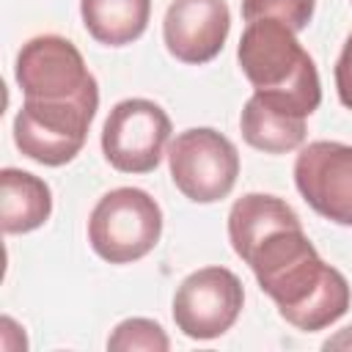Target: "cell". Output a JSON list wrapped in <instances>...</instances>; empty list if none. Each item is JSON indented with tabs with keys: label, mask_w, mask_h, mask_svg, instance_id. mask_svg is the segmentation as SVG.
I'll return each instance as SVG.
<instances>
[{
	"label": "cell",
	"mask_w": 352,
	"mask_h": 352,
	"mask_svg": "<svg viewBox=\"0 0 352 352\" xmlns=\"http://www.w3.org/2000/svg\"><path fill=\"white\" fill-rule=\"evenodd\" d=\"M242 261L253 270L261 292L272 297L278 314L297 330H324L349 311L346 278L322 261L302 223L267 231Z\"/></svg>",
	"instance_id": "cell-1"
},
{
	"label": "cell",
	"mask_w": 352,
	"mask_h": 352,
	"mask_svg": "<svg viewBox=\"0 0 352 352\" xmlns=\"http://www.w3.org/2000/svg\"><path fill=\"white\" fill-rule=\"evenodd\" d=\"M239 66L253 94L267 104L308 118L322 102V82L314 58L302 50L294 30L278 19L248 22L236 47Z\"/></svg>",
	"instance_id": "cell-2"
},
{
	"label": "cell",
	"mask_w": 352,
	"mask_h": 352,
	"mask_svg": "<svg viewBox=\"0 0 352 352\" xmlns=\"http://www.w3.org/2000/svg\"><path fill=\"white\" fill-rule=\"evenodd\" d=\"M99 91L77 99H25L14 118V143L33 162L58 168L72 162L88 138Z\"/></svg>",
	"instance_id": "cell-3"
},
{
	"label": "cell",
	"mask_w": 352,
	"mask_h": 352,
	"mask_svg": "<svg viewBox=\"0 0 352 352\" xmlns=\"http://www.w3.org/2000/svg\"><path fill=\"white\" fill-rule=\"evenodd\" d=\"M162 234L160 204L138 187L104 192L88 217V242L110 264H132L148 256Z\"/></svg>",
	"instance_id": "cell-4"
},
{
	"label": "cell",
	"mask_w": 352,
	"mask_h": 352,
	"mask_svg": "<svg viewBox=\"0 0 352 352\" xmlns=\"http://www.w3.org/2000/svg\"><path fill=\"white\" fill-rule=\"evenodd\" d=\"M168 168L176 190L195 204L223 201L239 176L236 146L212 126L179 132L168 146Z\"/></svg>",
	"instance_id": "cell-5"
},
{
	"label": "cell",
	"mask_w": 352,
	"mask_h": 352,
	"mask_svg": "<svg viewBox=\"0 0 352 352\" xmlns=\"http://www.w3.org/2000/svg\"><path fill=\"white\" fill-rule=\"evenodd\" d=\"M170 118L151 99L118 102L102 126L104 160L121 173H151L168 146Z\"/></svg>",
	"instance_id": "cell-6"
},
{
	"label": "cell",
	"mask_w": 352,
	"mask_h": 352,
	"mask_svg": "<svg viewBox=\"0 0 352 352\" xmlns=\"http://www.w3.org/2000/svg\"><path fill=\"white\" fill-rule=\"evenodd\" d=\"M245 302L242 280L226 267H201L190 272L173 294V322L195 341L223 336L239 319Z\"/></svg>",
	"instance_id": "cell-7"
},
{
	"label": "cell",
	"mask_w": 352,
	"mask_h": 352,
	"mask_svg": "<svg viewBox=\"0 0 352 352\" xmlns=\"http://www.w3.org/2000/svg\"><path fill=\"white\" fill-rule=\"evenodd\" d=\"M16 82L25 99H77L96 94L99 85L88 72L80 50L55 33L36 36L16 55Z\"/></svg>",
	"instance_id": "cell-8"
},
{
	"label": "cell",
	"mask_w": 352,
	"mask_h": 352,
	"mask_svg": "<svg viewBox=\"0 0 352 352\" xmlns=\"http://www.w3.org/2000/svg\"><path fill=\"white\" fill-rule=\"evenodd\" d=\"M294 184L322 217L352 226V146L314 140L294 160Z\"/></svg>",
	"instance_id": "cell-9"
},
{
	"label": "cell",
	"mask_w": 352,
	"mask_h": 352,
	"mask_svg": "<svg viewBox=\"0 0 352 352\" xmlns=\"http://www.w3.org/2000/svg\"><path fill=\"white\" fill-rule=\"evenodd\" d=\"M231 30V11L226 0H173L162 19V38L168 52L201 66L220 55Z\"/></svg>",
	"instance_id": "cell-10"
},
{
	"label": "cell",
	"mask_w": 352,
	"mask_h": 352,
	"mask_svg": "<svg viewBox=\"0 0 352 352\" xmlns=\"http://www.w3.org/2000/svg\"><path fill=\"white\" fill-rule=\"evenodd\" d=\"M52 212V192L44 179L19 168L0 170V220L6 234L41 228Z\"/></svg>",
	"instance_id": "cell-11"
},
{
	"label": "cell",
	"mask_w": 352,
	"mask_h": 352,
	"mask_svg": "<svg viewBox=\"0 0 352 352\" xmlns=\"http://www.w3.org/2000/svg\"><path fill=\"white\" fill-rule=\"evenodd\" d=\"M292 223H300V217L283 198L267 192H248L236 198L228 212V239L234 253L242 258L267 231Z\"/></svg>",
	"instance_id": "cell-12"
},
{
	"label": "cell",
	"mask_w": 352,
	"mask_h": 352,
	"mask_svg": "<svg viewBox=\"0 0 352 352\" xmlns=\"http://www.w3.org/2000/svg\"><path fill=\"white\" fill-rule=\"evenodd\" d=\"M239 129L248 146L267 151V154H286L302 146L305 140V118L289 116L256 94L245 102L242 116H239Z\"/></svg>",
	"instance_id": "cell-13"
},
{
	"label": "cell",
	"mask_w": 352,
	"mask_h": 352,
	"mask_svg": "<svg viewBox=\"0 0 352 352\" xmlns=\"http://www.w3.org/2000/svg\"><path fill=\"white\" fill-rule=\"evenodd\" d=\"M85 30L107 47H124L143 36L151 0H80Z\"/></svg>",
	"instance_id": "cell-14"
},
{
	"label": "cell",
	"mask_w": 352,
	"mask_h": 352,
	"mask_svg": "<svg viewBox=\"0 0 352 352\" xmlns=\"http://www.w3.org/2000/svg\"><path fill=\"white\" fill-rule=\"evenodd\" d=\"M316 0H242V16L245 22L256 19H278L294 33L305 30L314 16Z\"/></svg>",
	"instance_id": "cell-15"
},
{
	"label": "cell",
	"mask_w": 352,
	"mask_h": 352,
	"mask_svg": "<svg viewBox=\"0 0 352 352\" xmlns=\"http://www.w3.org/2000/svg\"><path fill=\"white\" fill-rule=\"evenodd\" d=\"M107 349H118V352H129V349H146V352H165L170 349V341L165 336V330L143 316L135 319H124L113 336L107 338Z\"/></svg>",
	"instance_id": "cell-16"
},
{
	"label": "cell",
	"mask_w": 352,
	"mask_h": 352,
	"mask_svg": "<svg viewBox=\"0 0 352 352\" xmlns=\"http://www.w3.org/2000/svg\"><path fill=\"white\" fill-rule=\"evenodd\" d=\"M336 91L346 110H352V33L344 41V50L336 60Z\"/></svg>",
	"instance_id": "cell-17"
},
{
	"label": "cell",
	"mask_w": 352,
	"mask_h": 352,
	"mask_svg": "<svg viewBox=\"0 0 352 352\" xmlns=\"http://www.w3.org/2000/svg\"><path fill=\"white\" fill-rule=\"evenodd\" d=\"M324 349H352V324L344 327L338 336L327 338V341H324Z\"/></svg>",
	"instance_id": "cell-18"
}]
</instances>
